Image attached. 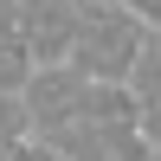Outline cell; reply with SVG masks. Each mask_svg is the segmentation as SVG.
I'll use <instances>...</instances> for the list:
<instances>
[{
    "mask_svg": "<svg viewBox=\"0 0 161 161\" xmlns=\"http://www.w3.org/2000/svg\"><path fill=\"white\" fill-rule=\"evenodd\" d=\"M148 26L136 19L129 7H103V13H77V39H71V71L84 84H129L142 45H148Z\"/></svg>",
    "mask_w": 161,
    "mask_h": 161,
    "instance_id": "obj_1",
    "label": "cell"
},
{
    "mask_svg": "<svg viewBox=\"0 0 161 161\" xmlns=\"http://www.w3.org/2000/svg\"><path fill=\"white\" fill-rule=\"evenodd\" d=\"M13 32L26 39L32 64H64L71 58V39H77V7L71 0H26Z\"/></svg>",
    "mask_w": 161,
    "mask_h": 161,
    "instance_id": "obj_2",
    "label": "cell"
},
{
    "mask_svg": "<svg viewBox=\"0 0 161 161\" xmlns=\"http://www.w3.org/2000/svg\"><path fill=\"white\" fill-rule=\"evenodd\" d=\"M129 116H136V136L148 142V148H161V39H148L136 58V71H129Z\"/></svg>",
    "mask_w": 161,
    "mask_h": 161,
    "instance_id": "obj_3",
    "label": "cell"
},
{
    "mask_svg": "<svg viewBox=\"0 0 161 161\" xmlns=\"http://www.w3.org/2000/svg\"><path fill=\"white\" fill-rule=\"evenodd\" d=\"M116 7H129V13H136L142 26H148V32L161 26V0H116Z\"/></svg>",
    "mask_w": 161,
    "mask_h": 161,
    "instance_id": "obj_4",
    "label": "cell"
},
{
    "mask_svg": "<svg viewBox=\"0 0 161 161\" xmlns=\"http://www.w3.org/2000/svg\"><path fill=\"white\" fill-rule=\"evenodd\" d=\"M19 161H64V155H58V148H52V142H32V148H26Z\"/></svg>",
    "mask_w": 161,
    "mask_h": 161,
    "instance_id": "obj_5",
    "label": "cell"
},
{
    "mask_svg": "<svg viewBox=\"0 0 161 161\" xmlns=\"http://www.w3.org/2000/svg\"><path fill=\"white\" fill-rule=\"evenodd\" d=\"M77 13H103V7H116V0H71Z\"/></svg>",
    "mask_w": 161,
    "mask_h": 161,
    "instance_id": "obj_6",
    "label": "cell"
},
{
    "mask_svg": "<svg viewBox=\"0 0 161 161\" xmlns=\"http://www.w3.org/2000/svg\"><path fill=\"white\" fill-rule=\"evenodd\" d=\"M155 39H161V26H155Z\"/></svg>",
    "mask_w": 161,
    "mask_h": 161,
    "instance_id": "obj_7",
    "label": "cell"
}]
</instances>
